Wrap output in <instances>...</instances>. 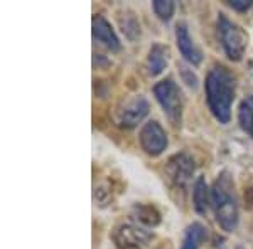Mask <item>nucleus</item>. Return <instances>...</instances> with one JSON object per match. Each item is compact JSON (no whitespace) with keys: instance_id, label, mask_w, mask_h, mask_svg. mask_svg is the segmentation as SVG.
I'll return each mask as SVG.
<instances>
[{"instance_id":"obj_14","label":"nucleus","mask_w":253,"mask_h":249,"mask_svg":"<svg viewBox=\"0 0 253 249\" xmlns=\"http://www.w3.org/2000/svg\"><path fill=\"white\" fill-rule=\"evenodd\" d=\"M238 121L243 132H247L253 138V96L245 98L238 109Z\"/></svg>"},{"instance_id":"obj_17","label":"nucleus","mask_w":253,"mask_h":249,"mask_svg":"<svg viewBox=\"0 0 253 249\" xmlns=\"http://www.w3.org/2000/svg\"><path fill=\"white\" fill-rule=\"evenodd\" d=\"M152 7L156 15L162 20H169L174 14V2L170 0H154Z\"/></svg>"},{"instance_id":"obj_16","label":"nucleus","mask_w":253,"mask_h":249,"mask_svg":"<svg viewBox=\"0 0 253 249\" xmlns=\"http://www.w3.org/2000/svg\"><path fill=\"white\" fill-rule=\"evenodd\" d=\"M120 27H122V31H124V34L130 40L137 39L138 36H140V24H138V20L135 19L133 14H128V12H126V14L120 15Z\"/></svg>"},{"instance_id":"obj_10","label":"nucleus","mask_w":253,"mask_h":249,"mask_svg":"<svg viewBox=\"0 0 253 249\" xmlns=\"http://www.w3.org/2000/svg\"><path fill=\"white\" fill-rule=\"evenodd\" d=\"M93 39L107 46L108 49H112V51H120V40L113 32L112 26L108 24V20L101 17V15L93 17Z\"/></svg>"},{"instance_id":"obj_1","label":"nucleus","mask_w":253,"mask_h":249,"mask_svg":"<svg viewBox=\"0 0 253 249\" xmlns=\"http://www.w3.org/2000/svg\"><path fill=\"white\" fill-rule=\"evenodd\" d=\"M206 100L211 113L219 123H228L231 118V105L235 100V77L223 66H214L206 76Z\"/></svg>"},{"instance_id":"obj_18","label":"nucleus","mask_w":253,"mask_h":249,"mask_svg":"<svg viewBox=\"0 0 253 249\" xmlns=\"http://www.w3.org/2000/svg\"><path fill=\"white\" fill-rule=\"evenodd\" d=\"M230 5L233 7L235 10L245 12V10H248V9H250V7L253 5V2H252V0H231Z\"/></svg>"},{"instance_id":"obj_9","label":"nucleus","mask_w":253,"mask_h":249,"mask_svg":"<svg viewBox=\"0 0 253 249\" xmlns=\"http://www.w3.org/2000/svg\"><path fill=\"white\" fill-rule=\"evenodd\" d=\"M175 40H177V47L181 51L182 58H184L187 63H191L193 66H198L203 61V54L198 47L194 46L193 39H191L189 32H187L186 24H177L175 27Z\"/></svg>"},{"instance_id":"obj_7","label":"nucleus","mask_w":253,"mask_h":249,"mask_svg":"<svg viewBox=\"0 0 253 249\" xmlns=\"http://www.w3.org/2000/svg\"><path fill=\"white\" fill-rule=\"evenodd\" d=\"M152 239V234L149 231L142 229L135 224H122L113 232V241L118 248L122 249H132L142 248Z\"/></svg>"},{"instance_id":"obj_13","label":"nucleus","mask_w":253,"mask_h":249,"mask_svg":"<svg viewBox=\"0 0 253 249\" xmlns=\"http://www.w3.org/2000/svg\"><path fill=\"white\" fill-rule=\"evenodd\" d=\"M193 201H194L196 212H199V214H206L208 206H210V202H211V190L208 189V183L203 177H199L194 183Z\"/></svg>"},{"instance_id":"obj_19","label":"nucleus","mask_w":253,"mask_h":249,"mask_svg":"<svg viewBox=\"0 0 253 249\" xmlns=\"http://www.w3.org/2000/svg\"><path fill=\"white\" fill-rule=\"evenodd\" d=\"M238 249H242V248H238Z\"/></svg>"},{"instance_id":"obj_11","label":"nucleus","mask_w":253,"mask_h":249,"mask_svg":"<svg viewBox=\"0 0 253 249\" xmlns=\"http://www.w3.org/2000/svg\"><path fill=\"white\" fill-rule=\"evenodd\" d=\"M167 61H169V51L162 44H154L149 51L147 56V69L152 76L161 74L167 66Z\"/></svg>"},{"instance_id":"obj_4","label":"nucleus","mask_w":253,"mask_h":249,"mask_svg":"<svg viewBox=\"0 0 253 249\" xmlns=\"http://www.w3.org/2000/svg\"><path fill=\"white\" fill-rule=\"evenodd\" d=\"M159 105L174 126H181L182 120V93L172 79H164L154 86Z\"/></svg>"},{"instance_id":"obj_12","label":"nucleus","mask_w":253,"mask_h":249,"mask_svg":"<svg viewBox=\"0 0 253 249\" xmlns=\"http://www.w3.org/2000/svg\"><path fill=\"white\" fill-rule=\"evenodd\" d=\"M206 239V227L199 222H193L184 232L181 249H199L203 241Z\"/></svg>"},{"instance_id":"obj_6","label":"nucleus","mask_w":253,"mask_h":249,"mask_svg":"<svg viewBox=\"0 0 253 249\" xmlns=\"http://www.w3.org/2000/svg\"><path fill=\"white\" fill-rule=\"evenodd\" d=\"M138 140H140V146L145 153L157 157L166 150L167 146V137L166 132L162 130V126L157 121H147L142 126L140 135H138Z\"/></svg>"},{"instance_id":"obj_8","label":"nucleus","mask_w":253,"mask_h":249,"mask_svg":"<svg viewBox=\"0 0 253 249\" xmlns=\"http://www.w3.org/2000/svg\"><path fill=\"white\" fill-rule=\"evenodd\" d=\"M149 109H150V106L145 98L133 96L132 100L126 101L120 108V111H118V123L122 126H125V128H133V126H137L147 116Z\"/></svg>"},{"instance_id":"obj_2","label":"nucleus","mask_w":253,"mask_h":249,"mask_svg":"<svg viewBox=\"0 0 253 249\" xmlns=\"http://www.w3.org/2000/svg\"><path fill=\"white\" fill-rule=\"evenodd\" d=\"M211 206L216 220L224 231H235L238 226V202L235 195V183L228 172L218 175L211 189Z\"/></svg>"},{"instance_id":"obj_3","label":"nucleus","mask_w":253,"mask_h":249,"mask_svg":"<svg viewBox=\"0 0 253 249\" xmlns=\"http://www.w3.org/2000/svg\"><path fill=\"white\" fill-rule=\"evenodd\" d=\"M218 36L226 56L231 61H240L243 58L248 46V36L238 24L231 22L226 15L219 14L218 17Z\"/></svg>"},{"instance_id":"obj_15","label":"nucleus","mask_w":253,"mask_h":249,"mask_svg":"<svg viewBox=\"0 0 253 249\" xmlns=\"http://www.w3.org/2000/svg\"><path fill=\"white\" fill-rule=\"evenodd\" d=\"M133 215H135V219L140 220L142 224L150 226V227L157 226V224L161 222V214H159V211L152 206H147V204H137V206L133 207Z\"/></svg>"},{"instance_id":"obj_5","label":"nucleus","mask_w":253,"mask_h":249,"mask_svg":"<svg viewBox=\"0 0 253 249\" xmlns=\"http://www.w3.org/2000/svg\"><path fill=\"white\" fill-rule=\"evenodd\" d=\"M194 160L187 153H177L167 162L166 167V175L169 178V182L177 189H184L189 183L191 177L194 174Z\"/></svg>"}]
</instances>
